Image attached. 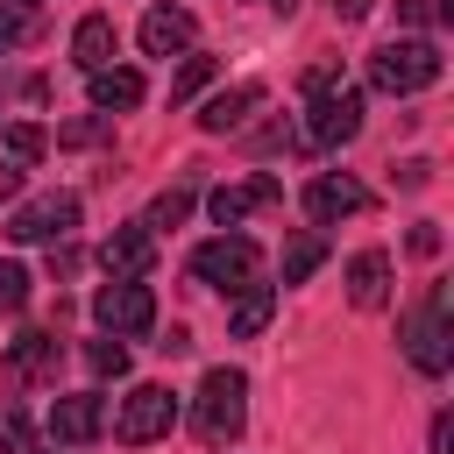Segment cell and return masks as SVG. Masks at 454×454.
<instances>
[{
  "mask_svg": "<svg viewBox=\"0 0 454 454\" xmlns=\"http://www.w3.org/2000/svg\"><path fill=\"white\" fill-rule=\"evenodd\" d=\"M277 199H284V177L262 170V177H248V184H220V192L206 199V213H213V227H241L255 206H277Z\"/></svg>",
  "mask_w": 454,
  "mask_h": 454,
  "instance_id": "8fae6325",
  "label": "cell"
},
{
  "mask_svg": "<svg viewBox=\"0 0 454 454\" xmlns=\"http://www.w3.org/2000/svg\"><path fill=\"white\" fill-rule=\"evenodd\" d=\"M149 255H156V234L135 220V227H114L106 241H99V262H106V277H149Z\"/></svg>",
  "mask_w": 454,
  "mask_h": 454,
  "instance_id": "7c38bea8",
  "label": "cell"
},
{
  "mask_svg": "<svg viewBox=\"0 0 454 454\" xmlns=\"http://www.w3.org/2000/svg\"><path fill=\"white\" fill-rule=\"evenodd\" d=\"M362 135V92L333 71V78H319V85H305V142L312 149H340V142H355Z\"/></svg>",
  "mask_w": 454,
  "mask_h": 454,
  "instance_id": "7a4b0ae2",
  "label": "cell"
},
{
  "mask_svg": "<svg viewBox=\"0 0 454 454\" xmlns=\"http://www.w3.org/2000/svg\"><path fill=\"white\" fill-rule=\"evenodd\" d=\"M85 362H92V376H128V348H121V333H106V340H85Z\"/></svg>",
  "mask_w": 454,
  "mask_h": 454,
  "instance_id": "603a6c76",
  "label": "cell"
},
{
  "mask_svg": "<svg viewBox=\"0 0 454 454\" xmlns=\"http://www.w3.org/2000/svg\"><path fill=\"white\" fill-rule=\"evenodd\" d=\"M433 78H440V50H433L426 35L383 43V50L369 57V85H376V92H390V99H404V92H426Z\"/></svg>",
  "mask_w": 454,
  "mask_h": 454,
  "instance_id": "5b68a950",
  "label": "cell"
},
{
  "mask_svg": "<svg viewBox=\"0 0 454 454\" xmlns=\"http://www.w3.org/2000/svg\"><path fill=\"white\" fill-rule=\"evenodd\" d=\"M362 199H369V192H362L355 177H340V170H326V177H312V184H305V213H312L319 227H326V220H340V213H362Z\"/></svg>",
  "mask_w": 454,
  "mask_h": 454,
  "instance_id": "4fadbf2b",
  "label": "cell"
},
{
  "mask_svg": "<svg viewBox=\"0 0 454 454\" xmlns=\"http://www.w3.org/2000/svg\"><path fill=\"white\" fill-rule=\"evenodd\" d=\"M71 227H78V199L71 192H43V199H28V206L7 213V234L14 241H64Z\"/></svg>",
  "mask_w": 454,
  "mask_h": 454,
  "instance_id": "9c48e42d",
  "label": "cell"
},
{
  "mask_svg": "<svg viewBox=\"0 0 454 454\" xmlns=\"http://www.w3.org/2000/svg\"><path fill=\"white\" fill-rule=\"evenodd\" d=\"M433 454H454V426L447 419H433Z\"/></svg>",
  "mask_w": 454,
  "mask_h": 454,
  "instance_id": "f1b7e54d",
  "label": "cell"
},
{
  "mask_svg": "<svg viewBox=\"0 0 454 454\" xmlns=\"http://www.w3.org/2000/svg\"><path fill=\"white\" fill-rule=\"evenodd\" d=\"M184 206H192V192H163V199L142 213V227H149V234H156V227H177V220H184Z\"/></svg>",
  "mask_w": 454,
  "mask_h": 454,
  "instance_id": "d4e9b609",
  "label": "cell"
},
{
  "mask_svg": "<svg viewBox=\"0 0 454 454\" xmlns=\"http://www.w3.org/2000/svg\"><path fill=\"white\" fill-rule=\"evenodd\" d=\"M114 50H121V35H114V14H85V21L71 28V64H78V71H99V64H114Z\"/></svg>",
  "mask_w": 454,
  "mask_h": 454,
  "instance_id": "e0dca14e",
  "label": "cell"
},
{
  "mask_svg": "<svg viewBox=\"0 0 454 454\" xmlns=\"http://www.w3.org/2000/svg\"><path fill=\"white\" fill-rule=\"evenodd\" d=\"M85 85H92V106L99 114L142 106V71H128V64H99V71H85Z\"/></svg>",
  "mask_w": 454,
  "mask_h": 454,
  "instance_id": "5bb4252c",
  "label": "cell"
},
{
  "mask_svg": "<svg viewBox=\"0 0 454 454\" xmlns=\"http://www.w3.org/2000/svg\"><path fill=\"white\" fill-rule=\"evenodd\" d=\"M106 433V397L99 390H71V397H57L50 404V447H92Z\"/></svg>",
  "mask_w": 454,
  "mask_h": 454,
  "instance_id": "ba28073f",
  "label": "cell"
},
{
  "mask_svg": "<svg viewBox=\"0 0 454 454\" xmlns=\"http://www.w3.org/2000/svg\"><path fill=\"white\" fill-rule=\"evenodd\" d=\"M0 454H43V440L28 433L21 411H0Z\"/></svg>",
  "mask_w": 454,
  "mask_h": 454,
  "instance_id": "cb8c5ba5",
  "label": "cell"
},
{
  "mask_svg": "<svg viewBox=\"0 0 454 454\" xmlns=\"http://www.w3.org/2000/svg\"><path fill=\"white\" fill-rule=\"evenodd\" d=\"M255 7H291V0H255Z\"/></svg>",
  "mask_w": 454,
  "mask_h": 454,
  "instance_id": "4dcf8cb0",
  "label": "cell"
},
{
  "mask_svg": "<svg viewBox=\"0 0 454 454\" xmlns=\"http://www.w3.org/2000/svg\"><path fill=\"white\" fill-rule=\"evenodd\" d=\"M35 156H43V128H35V121H14V128L0 135V192H14V184L35 170Z\"/></svg>",
  "mask_w": 454,
  "mask_h": 454,
  "instance_id": "2e32d148",
  "label": "cell"
},
{
  "mask_svg": "<svg viewBox=\"0 0 454 454\" xmlns=\"http://www.w3.org/2000/svg\"><path fill=\"white\" fill-rule=\"evenodd\" d=\"M14 35H21V21H7V14H0V50H7Z\"/></svg>",
  "mask_w": 454,
  "mask_h": 454,
  "instance_id": "f546056e",
  "label": "cell"
},
{
  "mask_svg": "<svg viewBox=\"0 0 454 454\" xmlns=\"http://www.w3.org/2000/svg\"><path fill=\"white\" fill-rule=\"evenodd\" d=\"M333 14L340 21H362V14H376V0H333Z\"/></svg>",
  "mask_w": 454,
  "mask_h": 454,
  "instance_id": "83f0119b",
  "label": "cell"
},
{
  "mask_svg": "<svg viewBox=\"0 0 454 454\" xmlns=\"http://www.w3.org/2000/svg\"><path fill=\"white\" fill-rule=\"evenodd\" d=\"M248 106H262V85H227V92H213V99L199 106V128H206V135H227V128L248 121Z\"/></svg>",
  "mask_w": 454,
  "mask_h": 454,
  "instance_id": "ac0fdd59",
  "label": "cell"
},
{
  "mask_svg": "<svg viewBox=\"0 0 454 454\" xmlns=\"http://www.w3.org/2000/svg\"><path fill=\"white\" fill-rule=\"evenodd\" d=\"M348 298H355L362 312H376V305L390 298V255H383V248L348 255Z\"/></svg>",
  "mask_w": 454,
  "mask_h": 454,
  "instance_id": "9a60e30c",
  "label": "cell"
},
{
  "mask_svg": "<svg viewBox=\"0 0 454 454\" xmlns=\"http://www.w3.org/2000/svg\"><path fill=\"white\" fill-rule=\"evenodd\" d=\"M411 248H419V255H433V248H440V227H433V220H426V227H411Z\"/></svg>",
  "mask_w": 454,
  "mask_h": 454,
  "instance_id": "4316f807",
  "label": "cell"
},
{
  "mask_svg": "<svg viewBox=\"0 0 454 454\" xmlns=\"http://www.w3.org/2000/svg\"><path fill=\"white\" fill-rule=\"evenodd\" d=\"M270 312H277V284H248V291H234L227 333H234V340H255V333L270 326Z\"/></svg>",
  "mask_w": 454,
  "mask_h": 454,
  "instance_id": "d6986e66",
  "label": "cell"
},
{
  "mask_svg": "<svg viewBox=\"0 0 454 454\" xmlns=\"http://www.w3.org/2000/svg\"><path fill=\"white\" fill-rule=\"evenodd\" d=\"M192 35H199V21H192V7H177V0H156V7L142 14V50H149V57H184Z\"/></svg>",
  "mask_w": 454,
  "mask_h": 454,
  "instance_id": "30bf717a",
  "label": "cell"
},
{
  "mask_svg": "<svg viewBox=\"0 0 454 454\" xmlns=\"http://www.w3.org/2000/svg\"><path fill=\"white\" fill-rule=\"evenodd\" d=\"M319 262H326V241H319V234H298V241L284 248V284H305Z\"/></svg>",
  "mask_w": 454,
  "mask_h": 454,
  "instance_id": "44dd1931",
  "label": "cell"
},
{
  "mask_svg": "<svg viewBox=\"0 0 454 454\" xmlns=\"http://www.w3.org/2000/svg\"><path fill=\"white\" fill-rule=\"evenodd\" d=\"M7 362H14V376H50V369H57V333L21 326V333L7 340Z\"/></svg>",
  "mask_w": 454,
  "mask_h": 454,
  "instance_id": "ffe728a7",
  "label": "cell"
},
{
  "mask_svg": "<svg viewBox=\"0 0 454 454\" xmlns=\"http://www.w3.org/2000/svg\"><path fill=\"white\" fill-rule=\"evenodd\" d=\"M92 319H99L106 333H121V340L149 333V326H156V291H149V277H106V284L92 291Z\"/></svg>",
  "mask_w": 454,
  "mask_h": 454,
  "instance_id": "8992f818",
  "label": "cell"
},
{
  "mask_svg": "<svg viewBox=\"0 0 454 454\" xmlns=\"http://www.w3.org/2000/svg\"><path fill=\"white\" fill-rule=\"evenodd\" d=\"M404 362L419 376H447L454 369V291L433 284L411 312H404Z\"/></svg>",
  "mask_w": 454,
  "mask_h": 454,
  "instance_id": "6da1fadb",
  "label": "cell"
},
{
  "mask_svg": "<svg viewBox=\"0 0 454 454\" xmlns=\"http://www.w3.org/2000/svg\"><path fill=\"white\" fill-rule=\"evenodd\" d=\"M192 426H199V440L227 447L248 426V376L241 369H206L199 376V397H192Z\"/></svg>",
  "mask_w": 454,
  "mask_h": 454,
  "instance_id": "3957f363",
  "label": "cell"
},
{
  "mask_svg": "<svg viewBox=\"0 0 454 454\" xmlns=\"http://www.w3.org/2000/svg\"><path fill=\"white\" fill-rule=\"evenodd\" d=\"M192 277L206 284V291H220V298H234V291H248L255 277H262V248L248 241V234H213V241H199L192 248Z\"/></svg>",
  "mask_w": 454,
  "mask_h": 454,
  "instance_id": "277c9868",
  "label": "cell"
},
{
  "mask_svg": "<svg viewBox=\"0 0 454 454\" xmlns=\"http://www.w3.org/2000/svg\"><path fill=\"white\" fill-rule=\"evenodd\" d=\"M21 305H28V270L0 262V312H21Z\"/></svg>",
  "mask_w": 454,
  "mask_h": 454,
  "instance_id": "484cf974",
  "label": "cell"
},
{
  "mask_svg": "<svg viewBox=\"0 0 454 454\" xmlns=\"http://www.w3.org/2000/svg\"><path fill=\"white\" fill-rule=\"evenodd\" d=\"M170 426H177V390H163V383H135L114 411V440H128V447H149Z\"/></svg>",
  "mask_w": 454,
  "mask_h": 454,
  "instance_id": "52a82bcc",
  "label": "cell"
},
{
  "mask_svg": "<svg viewBox=\"0 0 454 454\" xmlns=\"http://www.w3.org/2000/svg\"><path fill=\"white\" fill-rule=\"evenodd\" d=\"M213 71H220L213 57H184V64L170 71V106H184V99H192V92H199V85H206Z\"/></svg>",
  "mask_w": 454,
  "mask_h": 454,
  "instance_id": "7402d4cb",
  "label": "cell"
}]
</instances>
